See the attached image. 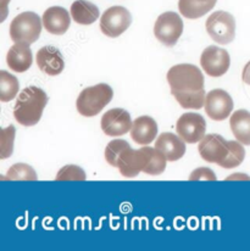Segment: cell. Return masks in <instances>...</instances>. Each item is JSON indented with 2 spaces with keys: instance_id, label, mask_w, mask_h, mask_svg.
I'll return each instance as SVG.
<instances>
[{
  "instance_id": "8992f818",
  "label": "cell",
  "mask_w": 250,
  "mask_h": 251,
  "mask_svg": "<svg viewBox=\"0 0 250 251\" xmlns=\"http://www.w3.org/2000/svg\"><path fill=\"white\" fill-rule=\"evenodd\" d=\"M183 33V21L181 16L174 11L160 15L154 25V34L161 44L174 47Z\"/></svg>"
},
{
  "instance_id": "83f0119b",
  "label": "cell",
  "mask_w": 250,
  "mask_h": 251,
  "mask_svg": "<svg viewBox=\"0 0 250 251\" xmlns=\"http://www.w3.org/2000/svg\"><path fill=\"white\" fill-rule=\"evenodd\" d=\"M87 175L83 168L76 165H66L57 172L56 180H86Z\"/></svg>"
},
{
  "instance_id": "4fadbf2b",
  "label": "cell",
  "mask_w": 250,
  "mask_h": 251,
  "mask_svg": "<svg viewBox=\"0 0 250 251\" xmlns=\"http://www.w3.org/2000/svg\"><path fill=\"white\" fill-rule=\"evenodd\" d=\"M43 26L50 34L54 36H62L69 31L71 26V17L69 11L61 6H51L44 11Z\"/></svg>"
},
{
  "instance_id": "4dcf8cb0",
  "label": "cell",
  "mask_w": 250,
  "mask_h": 251,
  "mask_svg": "<svg viewBox=\"0 0 250 251\" xmlns=\"http://www.w3.org/2000/svg\"><path fill=\"white\" fill-rule=\"evenodd\" d=\"M10 0H1V22L6 19L7 16V5Z\"/></svg>"
},
{
  "instance_id": "484cf974",
  "label": "cell",
  "mask_w": 250,
  "mask_h": 251,
  "mask_svg": "<svg viewBox=\"0 0 250 251\" xmlns=\"http://www.w3.org/2000/svg\"><path fill=\"white\" fill-rule=\"evenodd\" d=\"M16 129L12 125L2 128L0 132V159L5 160L10 157L14 152V142Z\"/></svg>"
},
{
  "instance_id": "44dd1931",
  "label": "cell",
  "mask_w": 250,
  "mask_h": 251,
  "mask_svg": "<svg viewBox=\"0 0 250 251\" xmlns=\"http://www.w3.org/2000/svg\"><path fill=\"white\" fill-rule=\"evenodd\" d=\"M216 2L217 0H179L178 10L186 19L196 20L211 11Z\"/></svg>"
},
{
  "instance_id": "d6986e66",
  "label": "cell",
  "mask_w": 250,
  "mask_h": 251,
  "mask_svg": "<svg viewBox=\"0 0 250 251\" xmlns=\"http://www.w3.org/2000/svg\"><path fill=\"white\" fill-rule=\"evenodd\" d=\"M71 16L78 25L88 26L98 20L100 12L96 4L87 0H76L71 5Z\"/></svg>"
},
{
  "instance_id": "9a60e30c",
  "label": "cell",
  "mask_w": 250,
  "mask_h": 251,
  "mask_svg": "<svg viewBox=\"0 0 250 251\" xmlns=\"http://www.w3.org/2000/svg\"><path fill=\"white\" fill-rule=\"evenodd\" d=\"M155 148L162 151L167 161H177L186 154V142L174 133H162L155 142Z\"/></svg>"
},
{
  "instance_id": "7402d4cb",
  "label": "cell",
  "mask_w": 250,
  "mask_h": 251,
  "mask_svg": "<svg viewBox=\"0 0 250 251\" xmlns=\"http://www.w3.org/2000/svg\"><path fill=\"white\" fill-rule=\"evenodd\" d=\"M142 152L144 156V167L143 172L149 176H159L166 168L167 159L162 151H160L156 148L143 147Z\"/></svg>"
},
{
  "instance_id": "f546056e",
  "label": "cell",
  "mask_w": 250,
  "mask_h": 251,
  "mask_svg": "<svg viewBox=\"0 0 250 251\" xmlns=\"http://www.w3.org/2000/svg\"><path fill=\"white\" fill-rule=\"evenodd\" d=\"M242 79L244 83L250 85V61L244 66L243 72H242Z\"/></svg>"
},
{
  "instance_id": "d4e9b609",
  "label": "cell",
  "mask_w": 250,
  "mask_h": 251,
  "mask_svg": "<svg viewBox=\"0 0 250 251\" xmlns=\"http://www.w3.org/2000/svg\"><path fill=\"white\" fill-rule=\"evenodd\" d=\"M2 179H10V180H37L38 176H37L36 171L33 167L29 166L27 164H15L7 171L6 176L2 177Z\"/></svg>"
},
{
  "instance_id": "cb8c5ba5",
  "label": "cell",
  "mask_w": 250,
  "mask_h": 251,
  "mask_svg": "<svg viewBox=\"0 0 250 251\" xmlns=\"http://www.w3.org/2000/svg\"><path fill=\"white\" fill-rule=\"evenodd\" d=\"M228 156L226 157V160L220 166L222 168H227V170L238 167L246 159V149H244L243 144L241 142H238V140H228Z\"/></svg>"
},
{
  "instance_id": "1f68e13d",
  "label": "cell",
  "mask_w": 250,
  "mask_h": 251,
  "mask_svg": "<svg viewBox=\"0 0 250 251\" xmlns=\"http://www.w3.org/2000/svg\"><path fill=\"white\" fill-rule=\"evenodd\" d=\"M231 179H247V180H250V177H249V176H246V175H232V176H229L228 178H227V180H231Z\"/></svg>"
},
{
  "instance_id": "52a82bcc",
  "label": "cell",
  "mask_w": 250,
  "mask_h": 251,
  "mask_svg": "<svg viewBox=\"0 0 250 251\" xmlns=\"http://www.w3.org/2000/svg\"><path fill=\"white\" fill-rule=\"evenodd\" d=\"M132 24L131 12L124 6H111L105 10L100 19L102 34L110 38H117L129 28Z\"/></svg>"
},
{
  "instance_id": "5bb4252c",
  "label": "cell",
  "mask_w": 250,
  "mask_h": 251,
  "mask_svg": "<svg viewBox=\"0 0 250 251\" xmlns=\"http://www.w3.org/2000/svg\"><path fill=\"white\" fill-rule=\"evenodd\" d=\"M36 61L41 71L49 76H57L64 71L65 61L57 48L47 45L37 52Z\"/></svg>"
},
{
  "instance_id": "2e32d148",
  "label": "cell",
  "mask_w": 250,
  "mask_h": 251,
  "mask_svg": "<svg viewBox=\"0 0 250 251\" xmlns=\"http://www.w3.org/2000/svg\"><path fill=\"white\" fill-rule=\"evenodd\" d=\"M33 62V55L29 48V44L26 43H15L9 49L6 55V64L11 71L24 74Z\"/></svg>"
},
{
  "instance_id": "8fae6325",
  "label": "cell",
  "mask_w": 250,
  "mask_h": 251,
  "mask_svg": "<svg viewBox=\"0 0 250 251\" xmlns=\"http://www.w3.org/2000/svg\"><path fill=\"white\" fill-rule=\"evenodd\" d=\"M233 100L231 95L224 89H214L205 98V112L214 121H224L233 110Z\"/></svg>"
},
{
  "instance_id": "6da1fadb",
  "label": "cell",
  "mask_w": 250,
  "mask_h": 251,
  "mask_svg": "<svg viewBox=\"0 0 250 251\" xmlns=\"http://www.w3.org/2000/svg\"><path fill=\"white\" fill-rule=\"evenodd\" d=\"M171 94L183 109L199 110L205 105L204 76L197 66L179 64L167 72Z\"/></svg>"
},
{
  "instance_id": "3957f363",
  "label": "cell",
  "mask_w": 250,
  "mask_h": 251,
  "mask_svg": "<svg viewBox=\"0 0 250 251\" xmlns=\"http://www.w3.org/2000/svg\"><path fill=\"white\" fill-rule=\"evenodd\" d=\"M112 97H114V90L110 85L105 83L86 88L77 98V111L84 117L97 116L107 104H110Z\"/></svg>"
},
{
  "instance_id": "30bf717a",
  "label": "cell",
  "mask_w": 250,
  "mask_h": 251,
  "mask_svg": "<svg viewBox=\"0 0 250 251\" xmlns=\"http://www.w3.org/2000/svg\"><path fill=\"white\" fill-rule=\"evenodd\" d=\"M177 134L188 144L199 143L205 137L206 132V122L201 115L196 112L183 114L176 124Z\"/></svg>"
},
{
  "instance_id": "ffe728a7",
  "label": "cell",
  "mask_w": 250,
  "mask_h": 251,
  "mask_svg": "<svg viewBox=\"0 0 250 251\" xmlns=\"http://www.w3.org/2000/svg\"><path fill=\"white\" fill-rule=\"evenodd\" d=\"M234 138L243 145H250V112L248 110H237L229 120Z\"/></svg>"
},
{
  "instance_id": "f1b7e54d",
  "label": "cell",
  "mask_w": 250,
  "mask_h": 251,
  "mask_svg": "<svg viewBox=\"0 0 250 251\" xmlns=\"http://www.w3.org/2000/svg\"><path fill=\"white\" fill-rule=\"evenodd\" d=\"M189 180H216V175L212 170L207 167H199L191 173L188 178Z\"/></svg>"
},
{
  "instance_id": "603a6c76",
  "label": "cell",
  "mask_w": 250,
  "mask_h": 251,
  "mask_svg": "<svg viewBox=\"0 0 250 251\" xmlns=\"http://www.w3.org/2000/svg\"><path fill=\"white\" fill-rule=\"evenodd\" d=\"M20 92V83L15 76L7 71H0V100L2 102H9L15 99Z\"/></svg>"
},
{
  "instance_id": "ac0fdd59",
  "label": "cell",
  "mask_w": 250,
  "mask_h": 251,
  "mask_svg": "<svg viewBox=\"0 0 250 251\" xmlns=\"http://www.w3.org/2000/svg\"><path fill=\"white\" fill-rule=\"evenodd\" d=\"M157 124L152 117L141 116L134 120L131 128V138L139 145H149L156 139Z\"/></svg>"
},
{
  "instance_id": "e0dca14e",
  "label": "cell",
  "mask_w": 250,
  "mask_h": 251,
  "mask_svg": "<svg viewBox=\"0 0 250 251\" xmlns=\"http://www.w3.org/2000/svg\"><path fill=\"white\" fill-rule=\"evenodd\" d=\"M144 156L141 149L133 150L131 147L121 152L117 162L120 173L126 178H134L143 172Z\"/></svg>"
},
{
  "instance_id": "277c9868",
  "label": "cell",
  "mask_w": 250,
  "mask_h": 251,
  "mask_svg": "<svg viewBox=\"0 0 250 251\" xmlns=\"http://www.w3.org/2000/svg\"><path fill=\"white\" fill-rule=\"evenodd\" d=\"M42 25L43 21L36 12H21L10 24V38L15 43L33 44L41 37Z\"/></svg>"
},
{
  "instance_id": "ba28073f",
  "label": "cell",
  "mask_w": 250,
  "mask_h": 251,
  "mask_svg": "<svg viewBox=\"0 0 250 251\" xmlns=\"http://www.w3.org/2000/svg\"><path fill=\"white\" fill-rule=\"evenodd\" d=\"M200 65L207 76L221 77L228 71L231 57L227 50L210 45L201 52Z\"/></svg>"
},
{
  "instance_id": "9c48e42d",
  "label": "cell",
  "mask_w": 250,
  "mask_h": 251,
  "mask_svg": "<svg viewBox=\"0 0 250 251\" xmlns=\"http://www.w3.org/2000/svg\"><path fill=\"white\" fill-rule=\"evenodd\" d=\"M199 154L202 160L221 166L229 152L228 140L220 134H207L199 142Z\"/></svg>"
},
{
  "instance_id": "5b68a950",
  "label": "cell",
  "mask_w": 250,
  "mask_h": 251,
  "mask_svg": "<svg viewBox=\"0 0 250 251\" xmlns=\"http://www.w3.org/2000/svg\"><path fill=\"white\" fill-rule=\"evenodd\" d=\"M206 32L214 42L227 45L236 38V20L227 11H215L206 20Z\"/></svg>"
},
{
  "instance_id": "7a4b0ae2",
  "label": "cell",
  "mask_w": 250,
  "mask_h": 251,
  "mask_svg": "<svg viewBox=\"0 0 250 251\" xmlns=\"http://www.w3.org/2000/svg\"><path fill=\"white\" fill-rule=\"evenodd\" d=\"M48 104V95L38 87H27L20 93L14 107V117L20 125L32 127L41 121Z\"/></svg>"
},
{
  "instance_id": "4316f807",
  "label": "cell",
  "mask_w": 250,
  "mask_h": 251,
  "mask_svg": "<svg viewBox=\"0 0 250 251\" xmlns=\"http://www.w3.org/2000/svg\"><path fill=\"white\" fill-rule=\"evenodd\" d=\"M131 145L122 139H114L106 145L105 148V160L107 164L112 167H117V162H119V157L121 152L125 149L129 148Z\"/></svg>"
},
{
  "instance_id": "7c38bea8",
  "label": "cell",
  "mask_w": 250,
  "mask_h": 251,
  "mask_svg": "<svg viewBox=\"0 0 250 251\" xmlns=\"http://www.w3.org/2000/svg\"><path fill=\"white\" fill-rule=\"evenodd\" d=\"M131 115L124 109H111L105 112L101 117L102 132L109 137H121L132 128Z\"/></svg>"
}]
</instances>
